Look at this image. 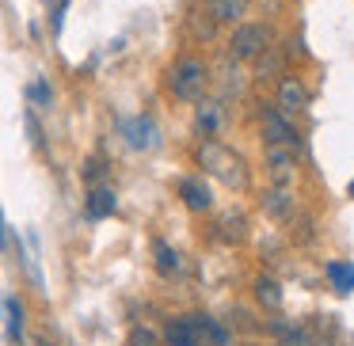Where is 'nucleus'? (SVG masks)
I'll use <instances>...</instances> for the list:
<instances>
[{"instance_id": "f257e3e1", "label": "nucleus", "mask_w": 354, "mask_h": 346, "mask_svg": "<svg viewBox=\"0 0 354 346\" xmlns=\"http://www.w3.org/2000/svg\"><path fill=\"white\" fill-rule=\"evenodd\" d=\"M198 164L214 179H221L225 186H232V191H244V186H248V164H244V156L232 153V148L221 145V141L209 137L206 145L198 148Z\"/></svg>"}, {"instance_id": "f03ea898", "label": "nucleus", "mask_w": 354, "mask_h": 346, "mask_svg": "<svg viewBox=\"0 0 354 346\" xmlns=\"http://www.w3.org/2000/svg\"><path fill=\"white\" fill-rule=\"evenodd\" d=\"M206 84H209V69H206V61H198V57H179V61L168 69V88H171V95L183 99V103L202 99Z\"/></svg>"}, {"instance_id": "7ed1b4c3", "label": "nucleus", "mask_w": 354, "mask_h": 346, "mask_svg": "<svg viewBox=\"0 0 354 346\" xmlns=\"http://www.w3.org/2000/svg\"><path fill=\"white\" fill-rule=\"evenodd\" d=\"M270 42H274L270 27H263V23H244V27H236V31H232L229 50H232V57H236V61H255V57H263V54L270 50Z\"/></svg>"}, {"instance_id": "20e7f679", "label": "nucleus", "mask_w": 354, "mask_h": 346, "mask_svg": "<svg viewBox=\"0 0 354 346\" xmlns=\"http://www.w3.org/2000/svg\"><path fill=\"white\" fill-rule=\"evenodd\" d=\"M263 137H267V145H278V148H293V145H297V130H293V122L278 107L263 110Z\"/></svg>"}, {"instance_id": "39448f33", "label": "nucleus", "mask_w": 354, "mask_h": 346, "mask_svg": "<svg viewBox=\"0 0 354 346\" xmlns=\"http://www.w3.org/2000/svg\"><path fill=\"white\" fill-rule=\"evenodd\" d=\"M122 137L138 153H149V148L160 145V130H156L153 118H130V122H122Z\"/></svg>"}, {"instance_id": "423d86ee", "label": "nucleus", "mask_w": 354, "mask_h": 346, "mask_svg": "<svg viewBox=\"0 0 354 346\" xmlns=\"http://www.w3.org/2000/svg\"><path fill=\"white\" fill-rule=\"evenodd\" d=\"M164 346H206L202 343V331L194 316H179L164 327Z\"/></svg>"}, {"instance_id": "0eeeda50", "label": "nucleus", "mask_w": 354, "mask_h": 346, "mask_svg": "<svg viewBox=\"0 0 354 346\" xmlns=\"http://www.w3.org/2000/svg\"><path fill=\"white\" fill-rule=\"evenodd\" d=\"M308 107V92L305 84H301L297 77H286L282 84H278V110L282 115H297V110Z\"/></svg>"}, {"instance_id": "6e6552de", "label": "nucleus", "mask_w": 354, "mask_h": 346, "mask_svg": "<svg viewBox=\"0 0 354 346\" xmlns=\"http://www.w3.org/2000/svg\"><path fill=\"white\" fill-rule=\"evenodd\" d=\"M252 8V0H206V16L214 23H240Z\"/></svg>"}, {"instance_id": "1a4fd4ad", "label": "nucleus", "mask_w": 354, "mask_h": 346, "mask_svg": "<svg viewBox=\"0 0 354 346\" xmlns=\"http://www.w3.org/2000/svg\"><path fill=\"white\" fill-rule=\"evenodd\" d=\"M179 198H183V206L194 209V213H206V209L214 206L209 186L202 183V179H183V183H179Z\"/></svg>"}, {"instance_id": "9d476101", "label": "nucleus", "mask_w": 354, "mask_h": 346, "mask_svg": "<svg viewBox=\"0 0 354 346\" xmlns=\"http://www.w3.org/2000/svg\"><path fill=\"white\" fill-rule=\"evenodd\" d=\"M84 213H88V221L111 217L115 213V191H111V186H92V191H88V202H84Z\"/></svg>"}, {"instance_id": "9b49d317", "label": "nucleus", "mask_w": 354, "mask_h": 346, "mask_svg": "<svg viewBox=\"0 0 354 346\" xmlns=\"http://www.w3.org/2000/svg\"><path fill=\"white\" fill-rule=\"evenodd\" d=\"M0 312H4V331H8V343H24V305L16 297L0 300Z\"/></svg>"}, {"instance_id": "f8f14e48", "label": "nucleus", "mask_w": 354, "mask_h": 346, "mask_svg": "<svg viewBox=\"0 0 354 346\" xmlns=\"http://www.w3.org/2000/svg\"><path fill=\"white\" fill-rule=\"evenodd\" d=\"M270 331L278 335V343H282V346H316L313 331H308V327H301V323L274 320V323H270Z\"/></svg>"}, {"instance_id": "ddd939ff", "label": "nucleus", "mask_w": 354, "mask_h": 346, "mask_svg": "<svg viewBox=\"0 0 354 346\" xmlns=\"http://www.w3.org/2000/svg\"><path fill=\"white\" fill-rule=\"evenodd\" d=\"M267 164H270V175H274V183H278V186H286V183H290V175H293V148H278V145H270Z\"/></svg>"}, {"instance_id": "4468645a", "label": "nucleus", "mask_w": 354, "mask_h": 346, "mask_svg": "<svg viewBox=\"0 0 354 346\" xmlns=\"http://www.w3.org/2000/svg\"><path fill=\"white\" fill-rule=\"evenodd\" d=\"M194 320H198V331H202V343H206V346H229V343H232V335L214 320V316L194 312Z\"/></svg>"}, {"instance_id": "2eb2a0df", "label": "nucleus", "mask_w": 354, "mask_h": 346, "mask_svg": "<svg viewBox=\"0 0 354 346\" xmlns=\"http://www.w3.org/2000/svg\"><path fill=\"white\" fill-rule=\"evenodd\" d=\"M153 255H156V270H160L164 278L179 274V251H176V247H168V244H164V240H156Z\"/></svg>"}, {"instance_id": "dca6fc26", "label": "nucleus", "mask_w": 354, "mask_h": 346, "mask_svg": "<svg viewBox=\"0 0 354 346\" xmlns=\"http://www.w3.org/2000/svg\"><path fill=\"white\" fill-rule=\"evenodd\" d=\"M328 278L339 293H354V267L351 262H328Z\"/></svg>"}, {"instance_id": "f3484780", "label": "nucleus", "mask_w": 354, "mask_h": 346, "mask_svg": "<svg viewBox=\"0 0 354 346\" xmlns=\"http://www.w3.org/2000/svg\"><path fill=\"white\" fill-rule=\"evenodd\" d=\"M255 297H259L267 308H278V305H282V289H278L270 278H259V285H255Z\"/></svg>"}, {"instance_id": "a211bd4d", "label": "nucleus", "mask_w": 354, "mask_h": 346, "mask_svg": "<svg viewBox=\"0 0 354 346\" xmlns=\"http://www.w3.org/2000/svg\"><path fill=\"white\" fill-rule=\"evenodd\" d=\"M214 130H217V103H202L198 107V133L214 137Z\"/></svg>"}, {"instance_id": "6ab92c4d", "label": "nucleus", "mask_w": 354, "mask_h": 346, "mask_svg": "<svg viewBox=\"0 0 354 346\" xmlns=\"http://www.w3.org/2000/svg\"><path fill=\"white\" fill-rule=\"evenodd\" d=\"M130 346H160V343H156V335L149 327H133L130 331Z\"/></svg>"}, {"instance_id": "aec40b11", "label": "nucleus", "mask_w": 354, "mask_h": 346, "mask_svg": "<svg viewBox=\"0 0 354 346\" xmlns=\"http://www.w3.org/2000/svg\"><path fill=\"white\" fill-rule=\"evenodd\" d=\"M27 95H31L35 103H50V84L46 80H35V84L27 88Z\"/></svg>"}, {"instance_id": "412c9836", "label": "nucleus", "mask_w": 354, "mask_h": 346, "mask_svg": "<svg viewBox=\"0 0 354 346\" xmlns=\"http://www.w3.org/2000/svg\"><path fill=\"white\" fill-rule=\"evenodd\" d=\"M267 209H270V213H274V217H282L286 209H290V202H286V194H282V191H278V194H270Z\"/></svg>"}, {"instance_id": "4be33fe9", "label": "nucleus", "mask_w": 354, "mask_h": 346, "mask_svg": "<svg viewBox=\"0 0 354 346\" xmlns=\"http://www.w3.org/2000/svg\"><path fill=\"white\" fill-rule=\"evenodd\" d=\"M346 191H351V198H354V179H351V186H346Z\"/></svg>"}, {"instance_id": "5701e85b", "label": "nucleus", "mask_w": 354, "mask_h": 346, "mask_svg": "<svg viewBox=\"0 0 354 346\" xmlns=\"http://www.w3.org/2000/svg\"><path fill=\"white\" fill-rule=\"evenodd\" d=\"M42 346H50V343H42Z\"/></svg>"}]
</instances>
